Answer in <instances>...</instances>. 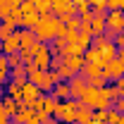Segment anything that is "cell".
I'll return each instance as SVG.
<instances>
[{"mask_svg": "<svg viewBox=\"0 0 124 124\" xmlns=\"http://www.w3.org/2000/svg\"><path fill=\"white\" fill-rule=\"evenodd\" d=\"M64 31H67V26L55 15H41V22L33 29V33H36V38L41 43H48V41H55V38L64 36Z\"/></svg>", "mask_w": 124, "mask_h": 124, "instance_id": "cell-1", "label": "cell"}, {"mask_svg": "<svg viewBox=\"0 0 124 124\" xmlns=\"http://www.w3.org/2000/svg\"><path fill=\"white\" fill-rule=\"evenodd\" d=\"M77 108H79V100L69 98V100H64V103H57V108H55V112H53V117H55L57 122L74 124V122H77Z\"/></svg>", "mask_w": 124, "mask_h": 124, "instance_id": "cell-2", "label": "cell"}, {"mask_svg": "<svg viewBox=\"0 0 124 124\" xmlns=\"http://www.w3.org/2000/svg\"><path fill=\"white\" fill-rule=\"evenodd\" d=\"M103 77L108 79V81H117V79H122L124 77V62L119 60V57L105 62V67H103Z\"/></svg>", "mask_w": 124, "mask_h": 124, "instance_id": "cell-3", "label": "cell"}, {"mask_svg": "<svg viewBox=\"0 0 124 124\" xmlns=\"http://www.w3.org/2000/svg\"><path fill=\"white\" fill-rule=\"evenodd\" d=\"M105 29L112 31V33H122L124 31V12L122 10H115V12L105 15Z\"/></svg>", "mask_w": 124, "mask_h": 124, "instance_id": "cell-4", "label": "cell"}, {"mask_svg": "<svg viewBox=\"0 0 124 124\" xmlns=\"http://www.w3.org/2000/svg\"><path fill=\"white\" fill-rule=\"evenodd\" d=\"M98 100H100V88H98V86H91V84H86V88H84V93H81L79 103H81V105H88V108L95 110Z\"/></svg>", "mask_w": 124, "mask_h": 124, "instance_id": "cell-5", "label": "cell"}, {"mask_svg": "<svg viewBox=\"0 0 124 124\" xmlns=\"http://www.w3.org/2000/svg\"><path fill=\"white\" fill-rule=\"evenodd\" d=\"M41 95H43V93H41V88H38L36 84H31V81H26V84L22 86V100H19V103H22V105L26 108L29 103H33V100H38Z\"/></svg>", "mask_w": 124, "mask_h": 124, "instance_id": "cell-6", "label": "cell"}, {"mask_svg": "<svg viewBox=\"0 0 124 124\" xmlns=\"http://www.w3.org/2000/svg\"><path fill=\"white\" fill-rule=\"evenodd\" d=\"M19 50H22V33L19 31L2 38V55H12V53H19Z\"/></svg>", "mask_w": 124, "mask_h": 124, "instance_id": "cell-7", "label": "cell"}, {"mask_svg": "<svg viewBox=\"0 0 124 124\" xmlns=\"http://www.w3.org/2000/svg\"><path fill=\"white\" fill-rule=\"evenodd\" d=\"M84 81H86V79L81 77V74H74V77L67 81V84H69V91H72V98H74V100H79V98H81V93H84V88H86V84H84Z\"/></svg>", "mask_w": 124, "mask_h": 124, "instance_id": "cell-8", "label": "cell"}, {"mask_svg": "<svg viewBox=\"0 0 124 124\" xmlns=\"http://www.w3.org/2000/svg\"><path fill=\"white\" fill-rule=\"evenodd\" d=\"M2 108H5V112H7V115H10V119H12V117H15L24 105H22L17 98H12V95H5V98H2Z\"/></svg>", "mask_w": 124, "mask_h": 124, "instance_id": "cell-9", "label": "cell"}, {"mask_svg": "<svg viewBox=\"0 0 124 124\" xmlns=\"http://www.w3.org/2000/svg\"><path fill=\"white\" fill-rule=\"evenodd\" d=\"M91 119H93V108L79 103V108H77V122H74V124H88Z\"/></svg>", "mask_w": 124, "mask_h": 124, "instance_id": "cell-10", "label": "cell"}, {"mask_svg": "<svg viewBox=\"0 0 124 124\" xmlns=\"http://www.w3.org/2000/svg\"><path fill=\"white\" fill-rule=\"evenodd\" d=\"M38 22H41V15L38 12H29V15H22V22H19V26L22 29H36L38 26Z\"/></svg>", "mask_w": 124, "mask_h": 124, "instance_id": "cell-11", "label": "cell"}, {"mask_svg": "<svg viewBox=\"0 0 124 124\" xmlns=\"http://www.w3.org/2000/svg\"><path fill=\"white\" fill-rule=\"evenodd\" d=\"M41 100H43V112L53 117V112H55V108H57V103H60V100H57L53 93H43V95H41Z\"/></svg>", "mask_w": 124, "mask_h": 124, "instance_id": "cell-12", "label": "cell"}, {"mask_svg": "<svg viewBox=\"0 0 124 124\" xmlns=\"http://www.w3.org/2000/svg\"><path fill=\"white\" fill-rule=\"evenodd\" d=\"M53 95H55L57 100H69V98H72L69 84H67V81H60V84H55V88H53Z\"/></svg>", "mask_w": 124, "mask_h": 124, "instance_id": "cell-13", "label": "cell"}, {"mask_svg": "<svg viewBox=\"0 0 124 124\" xmlns=\"http://www.w3.org/2000/svg\"><path fill=\"white\" fill-rule=\"evenodd\" d=\"M115 57H117V46H115L112 41H108L105 46L100 48V60H103V64H105V62L115 60Z\"/></svg>", "mask_w": 124, "mask_h": 124, "instance_id": "cell-14", "label": "cell"}, {"mask_svg": "<svg viewBox=\"0 0 124 124\" xmlns=\"http://www.w3.org/2000/svg\"><path fill=\"white\" fill-rule=\"evenodd\" d=\"M10 79L12 81H29V74H26V64H17V67H10Z\"/></svg>", "mask_w": 124, "mask_h": 124, "instance_id": "cell-15", "label": "cell"}, {"mask_svg": "<svg viewBox=\"0 0 124 124\" xmlns=\"http://www.w3.org/2000/svg\"><path fill=\"white\" fill-rule=\"evenodd\" d=\"M91 33H93V36H103V33H105V15H95V17H93Z\"/></svg>", "mask_w": 124, "mask_h": 124, "instance_id": "cell-16", "label": "cell"}, {"mask_svg": "<svg viewBox=\"0 0 124 124\" xmlns=\"http://www.w3.org/2000/svg\"><path fill=\"white\" fill-rule=\"evenodd\" d=\"M84 62H95V64H103V60H100V48H86L84 50ZM105 67V64H103Z\"/></svg>", "mask_w": 124, "mask_h": 124, "instance_id": "cell-17", "label": "cell"}, {"mask_svg": "<svg viewBox=\"0 0 124 124\" xmlns=\"http://www.w3.org/2000/svg\"><path fill=\"white\" fill-rule=\"evenodd\" d=\"M19 33H22V48H33L36 43H38V38H36V33H33L31 29H22Z\"/></svg>", "mask_w": 124, "mask_h": 124, "instance_id": "cell-18", "label": "cell"}, {"mask_svg": "<svg viewBox=\"0 0 124 124\" xmlns=\"http://www.w3.org/2000/svg\"><path fill=\"white\" fill-rule=\"evenodd\" d=\"M26 84V81H24ZM22 81H7V95H12L17 100H22V86H24Z\"/></svg>", "mask_w": 124, "mask_h": 124, "instance_id": "cell-19", "label": "cell"}, {"mask_svg": "<svg viewBox=\"0 0 124 124\" xmlns=\"http://www.w3.org/2000/svg\"><path fill=\"white\" fill-rule=\"evenodd\" d=\"M64 64L79 74V72L84 69V64H86V62H84V57H74V55H69V57H64Z\"/></svg>", "mask_w": 124, "mask_h": 124, "instance_id": "cell-20", "label": "cell"}, {"mask_svg": "<svg viewBox=\"0 0 124 124\" xmlns=\"http://www.w3.org/2000/svg\"><path fill=\"white\" fill-rule=\"evenodd\" d=\"M15 22H10V19H5V22H2V24H0V41H2V38H7V36H12V33H15Z\"/></svg>", "mask_w": 124, "mask_h": 124, "instance_id": "cell-21", "label": "cell"}, {"mask_svg": "<svg viewBox=\"0 0 124 124\" xmlns=\"http://www.w3.org/2000/svg\"><path fill=\"white\" fill-rule=\"evenodd\" d=\"M33 2H36L38 15H50L53 12V0H33Z\"/></svg>", "mask_w": 124, "mask_h": 124, "instance_id": "cell-22", "label": "cell"}, {"mask_svg": "<svg viewBox=\"0 0 124 124\" xmlns=\"http://www.w3.org/2000/svg\"><path fill=\"white\" fill-rule=\"evenodd\" d=\"M55 72H57V77H60V81H62V79H67V81H69V79H72L74 74H77V72H74V69H69V67H67L64 62H62V64L57 67V69H55Z\"/></svg>", "mask_w": 124, "mask_h": 124, "instance_id": "cell-23", "label": "cell"}, {"mask_svg": "<svg viewBox=\"0 0 124 124\" xmlns=\"http://www.w3.org/2000/svg\"><path fill=\"white\" fill-rule=\"evenodd\" d=\"M19 10H22V15H29V12H38V10H36V2H33V0H22Z\"/></svg>", "mask_w": 124, "mask_h": 124, "instance_id": "cell-24", "label": "cell"}, {"mask_svg": "<svg viewBox=\"0 0 124 124\" xmlns=\"http://www.w3.org/2000/svg\"><path fill=\"white\" fill-rule=\"evenodd\" d=\"M5 57H7V64H10V67H17V64H24V62H22V55H19V53H12V55H5Z\"/></svg>", "mask_w": 124, "mask_h": 124, "instance_id": "cell-25", "label": "cell"}, {"mask_svg": "<svg viewBox=\"0 0 124 124\" xmlns=\"http://www.w3.org/2000/svg\"><path fill=\"white\" fill-rule=\"evenodd\" d=\"M64 26H67V31H79V29H81V19L72 17V19H69V22H67Z\"/></svg>", "mask_w": 124, "mask_h": 124, "instance_id": "cell-26", "label": "cell"}, {"mask_svg": "<svg viewBox=\"0 0 124 124\" xmlns=\"http://www.w3.org/2000/svg\"><path fill=\"white\" fill-rule=\"evenodd\" d=\"M7 79H10V67H7V64H2V67H0V86H5V84H7Z\"/></svg>", "mask_w": 124, "mask_h": 124, "instance_id": "cell-27", "label": "cell"}, {"mask_svg": "<svg viewBox=\"0 0 124 124\" xmlns=\"http://www.w3.org/2000/svg\"><path fill=\"white\" fill-rule=\"evenodd\" d=\"M64 41L67 43H79V31H64Z\"/></svg>", "mask_w": 124, "mask_h": 124, "instance_id": "cell-28", "label": "cell"}, {"mask_svg": "<svg viewBox=\"0 0 124 124\" xmlns=\"http://www.w3.org/2000/svg\"><path fill=\"white\" fill-rule=\"evenodd\" d=\"M124 7V0H108V10L115 12V10H122Z\"/></svg>", "mask_w": 124, "mask_h": 124, "instance_id": "cell-29", "label": "cell"}, {"mask_svg": "<svg viewBox=\"0 0 124 124\" xmlns=\"http://www.w3.org/2000/svg\"><path fill=\"white\" fill-rule=\"evenodd\" d=\"M112 108L117 110V112H122V115H124V95H119V98L112 103Z\"/></svg>", "mask_w": 124, "mask_h": 124, "instance_id": "cell-30", "label": "cell"}, {"mask_svg": "<svg viewBox=\"0 0 124 124\" xmlns=\"http://www.w3.org/2000/svg\"><path fill=\"white\" fill-rule=\"evenodd\" d=\"M112 43L117 46V50H119V48H124V31H122V33H117V36H115V41H112Z\"/></svg>", "mask_w": 124, "mask_h": 124, "instance_id": "cell-31", "label": "cell"}, {"mask_svg": "<svg viewBox=\"0 0 124 124\" xmlns=\"http://www.w3.org/2000/svg\"><path fill=\"white\" fill-rule=\"evenodd\" d=\"M115 88H117V93H119V95H124V77L115 81Z\"/></svg>", "mask_w": 124, "mask_h": 124, "instance_id": "cell-32", "label": "cell"}, {"mask_svg": "<svg viewBox=\"0 0 124 124\" xmlns=\"http://www.w3.org/2000/svg\"><path fill=\"white\" fill-rule=\"evenodd\" d=\"M2 64H7V57H5V55L0 53V67H2ZM7 67H10V64H7Z\"/></svg>", "mask_w": 124, "mask_h": 124, "instance_id": "cell-33", "label": "cell"}, {"mask_svg": "<svg viewBox=\"0 0 124 124\" xmlns=\"http://www.w3.org/2000/svg\"><path fill=\"white\" fill-rule=\"evenodd\" d=\"M117 57H119V60L124 62V48H119V50H117Z\"/></svg>", "mask_w": 124, "mask_h": 124, "instance_id": "cell-34", "label": "cell"}, {"mask_svg": "<svg viewBox=\"0 0 124 124\" xmlns=\"http://www.w3.org/2000/svg\"><path fill=\"white\" fill-rule=\"evenodd\" d=\"M88 124H103V122H95V119H91V122H88Z\"/></svg>", "mask_w": 124, "mask_h": 124, "instance_id": "cell-35", "label": "cell"}, {"mask_svg": "<svg viewBox=\"0 0 124 124\" xmlns=\"http://www.w3.org/2000/svg\"><path fill=\"white\" fill-rule=\"evenodd\" d=\"M5 2H7V0H0V5H5Z\"/></svg>", "mask_w": 124, "mask_h": 124, "instance_id": "cell-36", "label": "cell"}, {"mask_svg": "<svg viewBox=\"0 0 124 124\" xmlns=\"http://www.w3.org/2000/svg\"><path fill=\"white\" fill-rule=\"evenodd\" d=\"M0 53H2V41H0Z\"/></svg>", "mask_w": 124, "mask_h": 124, "instance_id": "cell-37", "label": "cell"}, {"mask_svg": "<svg viewBox=\"0 0 124 124\" xmlns=\"http://www.w3.org/2000/svg\"><path fill=\"white\" fill-rule=\"evenodd\" d=\"M103 124H110V122H103Z\"/></svg>", "mask_w": 124, "mask_h": 124, "instance_id": "cell-38", "label": "cell"}, {"mask_svg": "<svg viewBox=\"0 0 124 124\" xmlns=\"http://www.w3.org/2000/svg\"><path fill=\"white\" fill-rule=\"evenodd\" d=\"M0 24H2V19H0Z\"/></svg>", "mask_w": 124, "mask_h": 124, "instance_id": "cell-39", "label": "cell"}, {"mask_svg": "<svg viewBox=\"0 0 124 124\" xmlns=\"http://www.w3.org/2000/svg\"><path fill=\"white\" fill-rule=\"evenodd\" d=\"M122 12H124V7H122Z\"/></svg>", "mask_w": 124, "mask_h": 124, "instance_id": "cell-40", "label": "cell"}]
</instances>
